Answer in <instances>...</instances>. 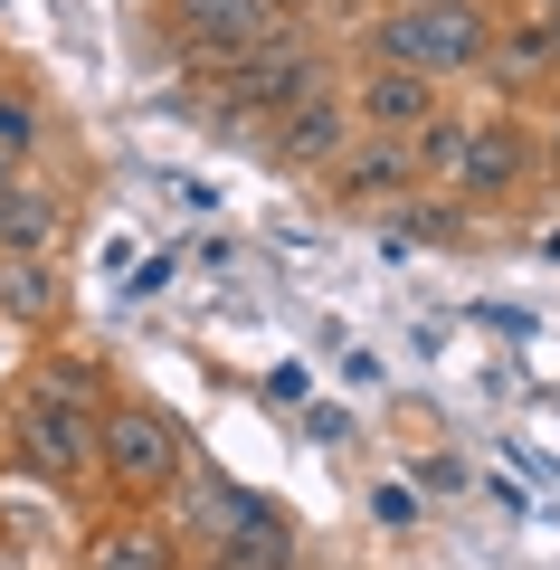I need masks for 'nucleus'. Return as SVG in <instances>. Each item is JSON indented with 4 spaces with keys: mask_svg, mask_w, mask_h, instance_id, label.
I'll list each match as a JSON object with an SVG mask.
<instances>
[{
    "mask_svg": "<svg viewBox=\"0 0 560 570\" xmlns=\"http://www.w3.org/2000/svg\"><path fill=\"white\" fill-rule=\"evenodd\" d=\"M96 371L86 362H39L20 390H10V409H0V438H10V456H20L39 485H86L96 475Z\"/></svg>",
    "mask_w": 560,
    "mask_h": 570,
    "instance_id": "1",
    "label": "nucleus"
},
{
    "mask_svg": "<svg viewBox=\"0 0 560 570\" xmlns=\"http://www.w3.org/2000/svg\"><path fill=\"white\" fill-rule=\"evenodd\" d=\"M371 58L446 86V77L494 58V20H484V0H390L371 20Z\"/></svg>",
    "mask_w": 560,
    "mask_h": 570,
    "instance_id": "2",
    "label": "nucleus"
},
{
    "mask_svg": "<svg viewBox=\"0 0 560 570\" xmlns=\"http://www.w3.org/2000/svg\"><path fill=\"white\" fill-rule=\"evenodd\" d=\"M96 475L115 485V504H161L190 475V438L153 400H105L96 409Z\"/></svg>",
    "mask_w": 560,
    "mask_h": 570,
    "instance_id": "3",
    "label": "nucleus"
},
{
    "mask_svg": "<svg viewBox=\"0 0 560 570\" xmlns=\"http://www.w3.org/2000/svg\"><path fill=\"white\" fill-rule=\"evenodd\" d=\"M323 86H333V58H323L304 29H276V39H257V48H238V58L209 67V96H219L228 115H247V124L295 115V105L323 96Z\"/></svg>",
    "mask_w": 560,
    "mask_h": 570,
    "instance_id": "4",
    "label": "nucleus"
},
{
    "mask_svg": "<svg viewBox=\"0 0 560 570\" xmlns=\"http://www.w3.org/2000/svg\"><path fill=\"white\" fill-rule=\"evenodd\" d=\"M541 181V134L522 115H465V153H456V200H513V190Z\"/></svg>",
    "mask_w": 560,
    "mask_h": 570,
    "instance_id": "5",
    "label": "nucleus"
},
{
    "mask_svg": "<svg viewBox=\"0 0 560 570\" xmlns=\"http://www.w3.org/2000/svg\"><path fill=\"white\" fill-rule=\"evenodd\" d=\"M276 29H295L276 0H161V39L180 58H209V67L257 48V39H276Z\"/></svg>",
    "mask_w": 560,
    "mask_h": 570,
    "instance_id": "6",
    "label": "nucleus"
},
{
    "mask_svg": "<svg viewBox=\"0 0 560 570\" xmlns=\"http://www.w3.org/2000/svg\"><path fill=\"white\" fill-rule=\"evenodd\" d=\"M342 105H352L361 134H419L428 115H446V86H438V77H409V67L361 58V77L342 86Z\"/></svg>",
    "mask_w": 560,
    "mask_h": 570,
    "instance_id": "7",
    "label": "nucleus"
},
{
    "mask_svg": "<svg viewBox=\"0 0 560 570\" xmlns=\"http://www.w3.org/2000/svg\"><path fill=\"white\" fill-rule=\"evenodd\" d=\"M323 190H333V209H361V200H409V142L400 134H352L333 153V171H323Z\"/></svg>",
    "mask_w": 560,
    "mask_h": 570,
    "instance_id": "8",
    "label": "nucleus"
},
{
    "mask_svg": "<svg viewBox=\"0 0 560 570\" xmlns=\"http://www.w3.org/2000/svg\"><path fill=\"white\" fill-rule=\"evenodd\" d=\"M352 134H361V124H352V105H342V86H323V96H304L295 115H276V163L323 181V171H333V153H342Z\"/></svg>",
    "mask_w": 560,
    "mask_h": 570,
    "instance_id": "9",
    "label": "nucleus"
},
{
    "mask_svg": "<svg viewBox=\"0 0 560 570\" xmlns=\"http://www.w3.org/2000/svg\"><path fill=\"white\" fill-rule=\"evenodd\" d=\"M86 570H180V542H171L161 513L124 504V513H105V523L86 532Z\"/></svg>",
    "mask_w": 560,
    "mask_h": 570,
    "instance_id": "10",
    "label": "nucleus"
},
{
    "mask_svg": "<svg viewBox=\"0 0 560 570\" xmlns=\"http://www.w3.org/2000/svg\"><path fill=\"white\" fill-rule=\"evenodd\" d=\"M67 228V200L39 181H0V257H39V247H58Z\"/></svg>",
    "mask_w": 560,
    "mask_h": 570,
    "instance_id": "11",
    "label": "nucleus"
},
{
    "mask_svg": "<svg viewBox=\"0 0 560 570\" xmlns=\"http://www.w3.org/2000/svg\"><path fill=\"white\" fill-rule=\"evenodd\" d=\"M285 561H295V523H285V504L257 494V513L219 542V570H285Z\"/></svg>",
    "mask_w": 560,
    "mask_h": 570,
    "instance_id": "12",
    "label": "nucleus"
},
{
    "mask_svg": "<svg viewBox=\"0 0 560 570\" xmlns=\"http://www.w3.org/2000/svg\"><path fill=\"white\" fill-rule=\"evenodd\" d=\"M484 67H503V86H522V77H560V10H541L532 29L494 39V58H484Z\"/></svg>",
    "mask_w": 560,
    "mask_h": 570,
    "instance_id": "13",
    "label": "nucleus"
},
{
    "mask_svg": "<svg viewBox=\"0 0 560 570\" xmlns=\"http://www.w3.org/2000/svg\"><path fill=\"white\" fill-rule=\"evenodd\" d=\"M409 142V181H456V153H465V115H428Z\"/></svg>",
    "mask_w": 560,
    "mask_h": 570,
    "instance_id": "14",
    "label": "nucleus"
},
{
    "mask_svg": "<svg viewBox=\"0 0 560 570\" xmlns=\"http://www.w3.org/2000/svg\"><path fill=\"white\" fill-rule=\"evenodd\" d=\"M39 142H48V105L29 96V86H0V163L10 171L39 163Z\"/></svg>",
    "mask_w": 560,
    "mask_h": 570,
    "instance_id": "15",
    "label": "nucleus"
},
{
    "mask_svg": "<svg viewBox=\"0 0 560 570\" xmlns=\"http://www.w3.org/2000/svg\"><path fill=\"white\" fill-rule=\"evenodd\" d=\"M0 305L20 314V324H48L58 314V285H48L39 257H0Z\"/></svg>",
    "mask_w": 560,
    "mask_h": 570,
    "instance_id": "16",
    "label": "nucleus"
},
{
    "mask_svg": "<svg viewBox=\"0 0 560 570\" xmlns=\"http://www.w3.org/2000/svg\"><path fill=\"white\" fill-rule=\"evenodd\" d=\"M371 513H381L390 532H409V523H419V494H409V485H381V494H371Z\"/></svg>",
    "mask_w": 560,
    "mask_h": 570,
    "instance_id": "17",
    "label": "nucleus"
},
{
    "mask_svg": "<svg viewBox=\"0 0 560 570\" xmlns=\"http://www.w3.org/2000/svg\"><path fill=\"white\" fill-rule=\"evenodd\" d=\"M266 400H276V409H295V400H304V371H295V362H285V371H266Z\"/></svg>",
    "mask_w": 560,
    "mask_h": 570,
    "instance_id": "18",
    "label": "nucleus"
},
{
    "mask_svg": "<svg viewBox=\"0 0 560 570\" xmlns=\"http://www.w3.org/2000/svg\"><path fill=\"white\" fill-rule=\"evenodd\" d=\"M541 171L560 181V105H551V124H541Z\"/></svg>",
    "mask_w": 560,
    "mask_h": 570,
    "instance_id": "19",
    "label": "nucleus"
},
{
    "mask_svg": "<svg viewBox=\"0 0 560 570\" xmlns=\"http://www.w3.org/2000/svg\"><path fill=\"white\" fill-rule=\"evenodd\" d=\"M276 10H285V20H295V10H304V0H276Z\"/></svg>",
    "mask_w": 560,
    "mask_h": 570,
    "instance_id": "20",
    "label": "nucleus"
},
{
    "mask_svg": "<svg viewBox=\"0 0 560 570\" xmlns=\"http://www.w3.org/2000/svg\"><path fill=\"white\" fill-rule=\"evenodd\" d=\"M541 10H560V0H541Z\"/></svg>",
    "mask_w": 560,
    "mask_h": 570,
    "instance_id": "21",
    "label": "nucleus"
}]
</instances>
